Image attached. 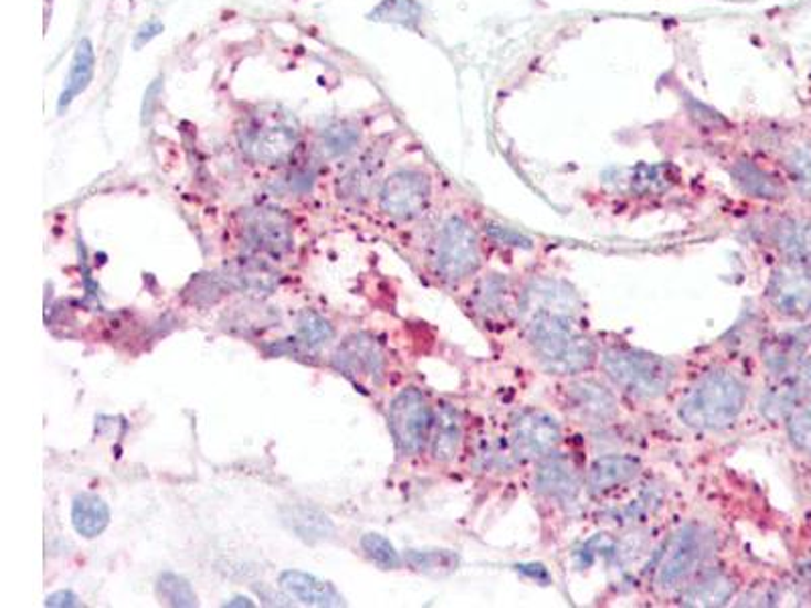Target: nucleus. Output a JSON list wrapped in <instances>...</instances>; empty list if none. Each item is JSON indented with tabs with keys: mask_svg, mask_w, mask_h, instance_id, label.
Returning <instances> with one entry per match:
<instances>
[{
	"mask_svg": "<svg viewBox=\"0 0 811 608\" xmlns=\"http://www.w3.org/2000/svg\"><path fill=\"white\" fill-rule=\"evenodd\" d=\"M431 197L432 182L426 172L400 169L381 185L380 207L390 218L417 219L429 209Z\"/></svg>",
	"mask_w": 811,
	"mask_h": 608,
	"instance_id": "0eeeda50",
	"label": "nucleus"
},
{
	"mask_svg": "<svg viewBox=\"0 0 811 608\" xmlns=\"http://www.w3.org/2000/svg\"><path fill=\"white\" fill-rule=\"evenodd\" d=\"M223 280L235 291L246 292L250 296H259V298L271 294L278 282L271 268L259 260H242L234 266L228 268Z\"/></svg>",
	"mask_w": 811,
	"mask_h": 608,
	"instance_id": "4be33fe9",
	"label": "nucleus"
},
{
	"mask_svg": "<svg viewBox=\"0 0 811 608\" xmlns=\"http://www.w3.org/2000/svg\"><path fill=\"white\" fill-rule=\"evenodd\" d=\"M765 296L777 315L786 318H808L811 315L810 270L798 264L775 270L767 284Z\"/></svg>",
	"mask_w": 811,
	"mask_h": 608,
	"instance_id": "6e6552de",
	"label": "nucleus"
},
{
	"mask_svg": "<svg viewBox=\"0 0 811 608\" xmlns=\"http://www.w3.org/2000/svg\"><path fill=\"white\" fill-rule=\"evenodd\" d=\"M157 593H159L160 600L169 607L189 608L197 605V596L191 584L187 583L183 576L172 574V572L160 574Z\"/></svg>",
	"mask_w": 811,
	"mask_h": 608,
	"instance_id": "a878e982",
	"label": "nucleus"
},
{
	"mask_svg": "<svg viewBox=\"0 0 811 608\" xmlns=\"http://www.w3.org/2000/svg\"><path fill=\"white\" fill-rule=\"evenodd\" d=\"M228 607H254V602H252L250 598H242V596H238V598H234V600H230V602H228Z\"/></svg>",
	"mask_w": 811,
	"mask_h": 608,
	"instance_id": "4c0bfd02",
	"label": "nucleus"
},
{
	"mask_svg": "<svg viewBox=\"0 0 811 608\" xmlns=\"http://www.w3.org/2000/svg\"><path fill=\"white\" fill-rule=\"evenodd\" d=\"M388 420L396 447L402 454H419L431 440L434 413L420 389H402L390 403Z\"/></svg>",
	"mask_w": 811,
	"mask_h": 608,
	"instance_id": "39448f33",
	"label": "nucleus"
},
{
	"mask_svg": "<svg viewBox=\"0 0 811 608\" xmlns=\"http://www.w3.org/2000/svg\"><path fill=\"white\" fill-rule=\"evenodd\" d=\"M737 583L725 572H713L702 576L682 595V605L686 607H725L735 596Z\"/></svg>",
	"mask_w": 811,
	"mask_h": 608,
	"instance_id": "aec40b11",
	"label": "nucleus"
},
{
	"mask_svg": "<svg viewBox=\"0 0 811 608\" xmlns=\"http://www.w3.org/2000/svg\"><path fill=\"white\" fill-rule=\"evenodd\" d=\"M369 21L376 23H396L410 27L419 21L420 7L414 0H381L380 4L368 14Z\"/></svg>",
	"mask_w": 811,
	"mask_h": 608,
	"instance_id": "c85d7f7f",
	"label": "nucleus"
},
{
	"mask_svg": "<svg viewBox=\"0 0 811 608\" xmlns=\"http://www.w3.org/2000/svg\"><path fill=\"white\" fill-rule=\"evenodd\" d=\"M72 523L77 534L87 539H94L99 534H104V530L108 527L110 510L96 495H89V493L77 495L72 505Z\"/></svg>",
	"mask_w": 811,
	"mask_h": 608,
	"instance_id": "b1692460",
	"label": "nucleus"
},
{
	"mask_svg": "<svg viewBox=\"0 0 811 608\" xmlns=\"http://www.w3.org/2000/svg\"><path fill=\"white\" fill-rule=\"evenodd\" d=\"M602 369L607 377L633 398L655 400L672 388L676 365L662 355L615 345L602 352Z\"/></svg>",
	"mask_w": 811,
	"mask_h": 608,
	"instance_id": "7ed1b4c3",
	"label": "nucleus"
},
{
	"mask_svg": "<svg viewBox=\"0 0 811 608\" xmlns=\"http://www.w3.org/2000/svg\"><path fill=\"white\" fill-rule=\"evenodd\" d=\"M475 304H477L481 313H485V315H502L505 304H509L507 282L504 279H499V276L485 280L481 284L480 291H477Z\"/></svg>",
	"mask_w": 811,
	"mask_h": 608,
	"instance_id": "c756f323",
	"label": "nucleus"
},
{
	"mask_svg": "<svg viewBox=\"0 0 811 608\" xmlns=\"http://www.w3.org/2000/svg\"><path fill=\"white\" fill-rule=\"evenodd\" d=\"M361 547L371 562H376L383 570H393L400 566V556L396 547L380 534H366L361 537Z\"/></svg>",
	"mask_w": 811,
	"mask_h": 608,
	"instance_id": "72a5a7b5",
	"label": "nucleus"
},
{
	"mask_svg": "<svg viewBox=\"0 0 811 608\" xmlns=\"http://www.w3.org/2000/svg\"><path fill=\"white\" fill-rule=\"evenodd\" d=\"M335 367L356 381H380L383 374V353L378 340L369 335H354L337 349Z\"/></svg>",
	"mask_w": 811,
	"mask_h": 608,
	"instance_id": "f8f14e48",
	"label": "nucleus"
},
{
	"mask_svg": "<svg viewBox=\"0 0 811 608\" xmlns=\"http://www.w3.org/2000/svg\"><path fill=\"white\" fill-rule=\"evenodd\" d=\"M406 562L410 564V568L424 572V574H449L459 566V558L453 552H444V549H410L406 554Z\"/></svg>",
	"mask_w": 811,
	"mask_h": 608,
	"instance_id": "cd10ccee",
	"label": "nucleus"
},
{
	"mask_svg": "<svg viewBox=\"0 0 811 608\" xmlns=\"http://www.w3.org/2000/svg\"><path fill=\"white\" fill-rule=\"evenodd\" d=\"M536 486L540 493L554 499H568L577 493V471L570 462L560 457H544L536 474Z\"/></svg>",
	"mask_w": 811,
	"mask_h": 608,
	"instance_id": "412c9836",
	"label": "nucleus"
},
{
	"mask_svg": "<svg viewBox=\"0 0 811 608\" xmlns=\"http://www.w3.org/2000/svg\"><path fill=\"white\" fill-rule=\"evenodd\" d=\"M361 133L351 122H337L320 134V146L331 157H344L359 145Z\"/></svg>",
	"mask_w": 811,
	"mask_h": 608,
	"instance_id": "bb28decb",
	"label": "nucleus"
},
{
	"mask_svg": "<svg viewBox=\"0 0 811 608\" xmlns=\"http://www.w3.org/2000/svg\"><path fill=\"white\" fill-rule=\"evenodd\" d=\"M747 403V386L730 369H713L688 389L680 403V420L696 430H725Z\"/></svg>",
	"mask_w": 811,
	"mask_h": 608,
	"instance_id": "f257e3e1",
	"label": "nucleus"
},
{
	"mask_svg": "<svg viewBox=\"0 0 811 608\" xmlns=\"http://www.w3.org/2000/svg\"><path fill=\"white\" fill-rule=\"evenodd\" d=\"M811 352V327L773 335L762 343V361L777 377L796 374Z\"/></svg>",
	"mask_w": 811,
	"mask_h": 608,
	"instance_id": "ddd939ff",
	"label": "nucleus"
},
{
	"mask_svg": "<svg viewBox=\"0 0 811 608\" xmlns=\"http://www.w3.org/2000/svg\"><path fill=\"white\" fill-rule=\"evenodd\" d=\"M787 430L793 447L805 454H811V400L799 403L798 408L789 413Z\"/></svg>",
	"mask_w": 811,
	"mask_h": 608,
	"instance_id": "2f4dec72",
	"label": "nucleus"
},
{
	"mask_svg": "<svg viewBox=\"0 0 811 608\" xmlns=\"http://www.w3.org/2000/svg\"><path fill=\"white\" fill-rule=\"evenodd\" d=\"M298 133L288 122H254L246 130L244 146L250 157L264 165H278L293 157Z\"/></svg>",
	"mask_w": 811,
	"mask_h": 608,
	"instance_id": "9b49d317",
	"label": "nucleus"
},
{
	"mask_svg": "<svg viewBox=\"0 0 811 608\" xmlns=\"http://www.w3.org/2000/svg\"><path fill=\"white\" fill-rule=\"evenodd\" d=\"M480 240L473 226L461 216H451L436 238L434 264L439 276L446 282L465 280L480 268Z\"/></svg>",
	"mask_w": 811,
	"mask_h": 608,
	"instance_id": "20e7f679",
	"label": "nucleus"
},
{
	"mask_svg": "<svg viewBox=\"0 0 811 608\" xmlns=\"http://www.w3.org/2000/svg\"><path fill=\"white\" fill-rule=\"evenodd\" d=\"M281 586L303 605H310V607H341L344 605V598L335 590L333 584L325 583L307 572H283Z\"/></svg>",
	"mask_w": 811,
	"mask_h": 608,
	"instance_id": "f3484780",
	"label": "nucleus"
},
{
	"mask_svg": "<svg viewBox=\"0 0 811 608\" xmlns=\"http://www.w3.org/2000/svg\"><path fill=\"white\" fill-rule=\"evenodd\" d=\"M529 343L541 364L558 374H578L597 359L594 343L575 331L570 318L558 313H534Z\"/></svg>",
	"mask_w": 811,
	"mask_h": 608,
	"instance_id": "f03ea898",
	"label": "nucleus"
},
{
	"mask_svg": "<svg viewBox=\"0 0 811 608\" xmlns=\"http://www.w3.org/2000/svg\"><path fill=\"white\" fill-rule=\"evenodd\" d=\"M775 242L791 264L811 268V221L783 219L775 226Z\"/></svg>",
	"mask_w": 811,
	"mask_h": 608,
	"instance_id": "5701e85b",
	"label": "nucleus"
},
{
	"mask_svg": "<svg viewBox=\"0 0 811 608\" xmlns=\"http://www.w3.org/2000/svg\"><path fill=\"white\" fill-rule=\"evenodd\" d=\"M335 331L333 325L325 316L317 313H303L298 318V339L308 347V349H317L320 345H327L333 339Z\"/></svg>",
	"mask_w": 811,
	"mask_h": 608,
	"instance_id": "7c9ffc66",
	"label": "nucleus"
},
{
	"mask_svg": "<svg viewBox=\"0 0 811 608\" xmlns=\"http://www.w3.org/2000/svg\"><path fill=\"white\" fill-rule=\"evenodd\" d=\"M96 73V51L94 43L84 36L75 45L74 57L70 61V70L63 80L62 92L57 97V114H65L77 97L86 92L94 82Z\"/></svg>",
	"mask_w": 811,
	"mask_h": 608,
	"instance_id": "2eb2a0df",
	"label": "nucleus"
},
{
	"mask_svg": "<svg viewBox=\"0 0 811 608\" xmlns=\"http://www.w3.org/2000/svg\"><path fill=\"white\" fill-rule=\"evenodd\" d=\"M706 547V534L698 523H688L680 527L674 537L667 542L653 583L662 590L676 588L696 570Z\"/></svg>",
	"mask_w": 811,
	"mask_h": 608,
	"instance_id": "423d86ee",
	"label": "nucleus"
},
{
	"mask_svg": "<svg viewBox=\"0 0 811 608\" xmlns=\"http://www.w3.org/2000/svg\"><path fill=\"white\" fill-rule=\"evenodd\" d=\"M293 522L296 534L305 539H323L331 534L333 525L327 517H323L317 511L293 510Z\"/></svg>",
	"mask_w": 811,
	"mask_h": 608,
	"instance_id": "473e14b6",
	"label": "nucleus"
},
{
	"mask_svg": "<svg viewBox=\"0 0 811 608\" xmlns=\"http://www.w3.org/2000/svg\"><path fill=\"white\" fill-rule=\"evenodd\" d=\"M730 175H733V181L740 187V191L755 199H762V201L786 199V185L750 158H738L730 169Z\"/></svg>",
	"mask_w": 811,
	"mask_h": 608,
	"instance_id": "a211bd4d",
	"label": "nucleus"
},
{
	"mask_svg": "<svg viewBox=\"0 0 811 608\" xmlns=\"http://www.w3.org/2000/svg\"><path fill=\"white\" fill-rule=\"evenodd\" d=\"M244 240L250 250L259 254H268L278 258L286 254L293 245V230L291 219L284 216L281 209L262 207L252 211L244 223Z\"/></svg>",
	"mask_w": 811,
	"mask_h": 608,
	"instance_id": "9d476101",
	"label": "nucleus"
},
{
	"mask_svg": "<svg viewBox=\"0 0 811 608\" xmlns=\"http://www.w3.org/2000/svg\"><path fill=\"white\" fill-rule=\"evenodd\" d=\"M640 473L641 462L635 457L629 454L601 457L592 462L589 469V489L597 495L609 493L619 486L629 485Z\"/></svg>",
	"mask_w": 811,
	"mask_h": 608,
	"instance_id": "dca6fc26",
	"label": "nucleus"
},
{
	"mask_svg": "<svg viewBox=\"0 0 811 608\" xmlns=\"http://www.w3.org/2000/svg\"><path fill=\"white\" fill-rule=\"evenodd\" d=\"M463 438V422L461 413L451 403H444L434 413L432 422L431 442L432 457L439 462H451L459 452Z\"/></svg>",
	"mask_w": 811,
	"mask_h": 608,
	"instance_id": "6ab92c4d",
	"label": "nucleus"
},
{
	"mask_svg": "<svg viewBox=\"0 0 811 608\" xmlns=\"http://www.w3.org/2000/svg\"><path fill=\"white\" fill-rule=\"evenodd\" d=\"M566 403L584 420L609 422L617 416L613 391L592 379H580L566 388Z\"/></svg>",
	"mask_w": 811,
	"mask_h": 608,
	"instance_id": "4468645a",
	"label": "nucleus"
},
{
	"mask_svg": "<svg viewBox=\"0 0 811 608\" xmlns=\"http://www.w3.org/2000/svg\"><path fill=\"white\" fill-rule=\"evenodd\" d=\"M786 169L796 191L811 201V148L793 146L786 155Z\"/></svg>",
	"mask_w": 811,
	"mask_h": 608,
	"instance_id": "393cba45",
	"label": "nucleus"
},
{
	"mask_svg": "<svg viewBox=\"0 0 811 608\" xmlns=\"http://www.w3.org/2000/svg\"><path fill=\"white\" fill-rule=\"evenodd\" d=\"M162 31H165V23L160 19H157V17L148 19L147 23L140 24L135 33V48H145L152 39H157Z\"/></svg>",
	"mask_w": 811,
	"mask_h": 608,
	"instance_id": "f704fd0d",
	"label": "nucleus"
},
{
	"mask_svg": "<svg viewBox=\"0 0 811 608\" xmlns=\"http://www.w3.org/2000/svg\"><path fill=\"white\" fill-rule=\"evenodd\" d=\"M796 374H798L799 379L803 381V386H805V388H811V352Z\"/></svg>",
	"mask_w": 811,
	"mask_h": 608,
	"instance_id": "e433bc0d",
	"label": "nucleus"
},
{
	"mask_svg": "<svg viewBox=\"0 0 811 608\" xmlns=\"http://www.w3.org/2000/svg\"><path fill=\"white\" fill-rule=\"evenodd\" d=\"M562 438L558 420L550 413L529 410L517 418L514 424L512 450L519 461H540L552 454Z\"/></svg>",
	"mask_w": 811,
	"mask_h": 608,
	"instance_id": "1a4fd4ad",
	"label": "nucleus"
},
{
	"mask_svg": "<svg viewBox=\"0 0 811 608\" xmlns=\"http://www.w3.org/2000/svg\"><path fill=\"white\" fill-rule=\"evenodd\" d=\"M45 605L48 607H77V596L70 590H60V593H53V595L45 598Z\"/></svg>",
	"mask_w": 811,
	"mask_h": 608,
	"instance_id": "c9c22d12",
	"label": "nucleus"
}]
</instances>
